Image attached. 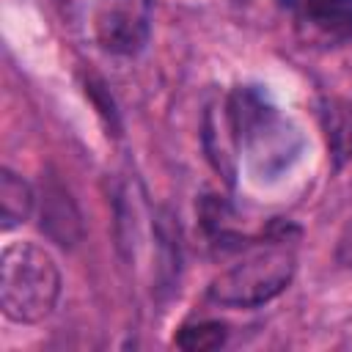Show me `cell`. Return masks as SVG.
Listing matches in <instances>:
<instances>
[{"label": "cell", "mask_w": 352, "mask_h": 352, "mask_svg": "<svg viewBox=\"0 0 352 352\" xmlns=\"http://www.w3.org/2000/svg\"><path fill=\"white\" fill-rule=\"evenodd\" d=\"M226 107L236 148L248 157L250 173L258 182H275L286 176L305 148V138L297 124L270 104L256 88H236Z\"/></svg>", "instance_id": "cell-1"}, {"label": "cell", "mask_w": 352, "mask_h": 352, "mask_svg": "<svg viewBox=\"0 0 352 352\" xmlns=\"http://www.w3.org/2000/svg\"><path fill=\"white\" fill-rule=\"evenodd\" d=\"M60 297L55 258L33 242H11L0 256V305L11 322H44Z\"/></svg>", "instance_id": "cell-2"}, {"label": "cell", "mask_w": 352, "mask_h": 352, "mask_svg": "<svg viewBox=\"0 0 352 352\" xmlns=\"http://www.w3.org/2000/svg\"><path fill=\"white\" fill-rule=\"evenodd\" d=\"M294 267V253L280 242H272L214 275L206 294L212 302L226 308H258L292 283Z\"/></svg>", "instance_id": "cell-3"}, {"label": "cell", "mask_w": 352, "mask_h": 352, "mask_svg": "<svg viewBox=\"0 0 352 352\" xmlns=\"http://www.w3.org/2000/svg\"><path fill=\"white\" fill-rule=\"evenodd\" d=\"M148 38L146 14L132 6H107L96 14V41L113 55H135Z\"/></svg>", "instance_id": "cell-4"}, {"label": "cell", "mask_w": 352, "mask_h": 352, "mask_svg": "<svg viewBox=\"0 0 352 352\" xmlns=\"http://www.w3.org/2000/svg\"><path fill=\"white\" fill-rule=\"evenodd\" d=\"M38 228L47 239H52L60 248H74L82 239V217L66 187L58 182H50L41 195L38 206Z\"/></svg>", "instance_id": "cell-5"}, {"label": "cell", "mask_w": 352, "mask_h": 352, "mask_svg": "<svg viewBox=\"0 0 352 352\" xmlns=\"http://www.w3.org/2000/svg\"><path fill=\"white\" fill-rule=\"evenodd\" d=\"M36 209V192L33 187L14 173L11 168L0 170V212H3V228L11 231L14 226H22Z\"/></svg>", "instance_id": "cell-6"}, {"label": "cell", "mask_w": 352, "mask_h": 352, "mask_svg": "<svg viewBox=\"0 0 352 352\" xmlns=\"http://www.w3.org/2000/svg\"><path fill=\"white\" fill-rule=\"evenodd\" d=\"M226 338H228V327L223 322L204 319V322L182 324L179 333L173 336V344L184 352H212V349H220Z\"/></svg>", "instance_id": "cell-7"}, {"label": "cell", "mask_w": 352, "mask_h": 352, "mask_svg": "<svg viewBox=\"0 0 352 352\" xmlns=\"http://www.w3.org/2000/svg\"><path fill=\"white\" fill-rule=\"evenodd\" d=\"M305 16L327 33L352 30V0H305Z\"/></svg>", "instance_id": "cell-8"}, {"label": "cell", "mask_w": 352, "mask_h": 352, "mask_svg": "<svg viewBox=\"0 0 352 352\" xmlns=\"http://www.w3.org/2000/svg\"><path fill=\"white\" fill-rule=\"evenodd\" d=\"M324 129H327V143L336 154V162L341 165L349 154H352V110L344 107V104H336L330 102L324 107Z\"/></svg>", "instance_id": "cell-9"}, {"label": "cell", "mask_w": 352, "mask_h": 352, "mask_svg": "<svg viewBox=\"0 0 352 352\" xmlns=\"http://www.w3.org/2000/svg\"><path fill=\"white\" fill-rule=\"evenodd\" d=\"M85 96H91V102H94V107L99 110V116L104 118V124L113 126L116 135H118V113H116L113 96L104 91V82H102L99 77H88V80H85Z\"/></svg>", "instance_id": "cell-10"}, {"label": "cell", "mask_w": 352, "mask_h": 352, "mask_svg": "<svg viewBox=\"0 0 352 352\" xmlns=\"http://www.w3.org/2000/svg\"><path fill=\"white\" fill-rule=\"evenodd\" d=\"M336 261L352 272V223L344 228V234L338 236V245H336Z\"/></svg>", "instance_id": "cell-11"}]
</instances>
